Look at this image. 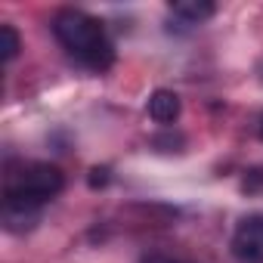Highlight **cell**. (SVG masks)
<instances>
[{
	"instance_id": "1",
	"label": "cell",
	"mask_w": 263,
	"mask_h": 263,
	"mask_svg": "<svg viewBox=\"0 0 263 263\" xmlns=\"http://www.w3.org/2000/svg\"><path fill=\"white\" fill-rule=\"evenodd\" d=\"M53 34L65 47L68 56H74L81 65H87L93 71H102L115 62V47H111L102 22L84 10H59L53 19Z\"/></svg>"
},
{
	"instance_id": "2",
	"label": "cell",
	"mask_w": 263,
	"mask_h": 263,
	"mask_svg": "<svg viewBox=\"0 0 263 263\" xmlns=\"http://www.w3.org/2000/svg\"><path fill=\"white\" fill-rule=\"evenodd\" d=\"M65 186V177L56 164L47 161H31L22 164L19 171H10L7 177V198H22L31 204H47L50 198H56Z\"/></svg>"
},
{
	"instance_id": "3",
	"label": "cell",
	"mask_w": 263,
	"mask_h": 263,
	"mask_svg": "<svg viewBox=\"0 0 263 263\" xmlns=\"http://www.w3.org/2000/svg\"><path fill=\"white\" fill-rule=\"evenodd\" d=\"M232 257L238 263H263V214H248L232 232Z\"/></svg>"
},
{
	"instance_id": "4",
	"label": "cell",
	"mask_w": 263,
	"mask_h": 263,
	"mask_svg": "<svg viewBox=\"0 0 263 263\" xmlns=\"http://www.w3.org/2000/svg\"><path fill=\"white\" fill-rule=\"evenodd\" d=\"M0 220L10 232H28L41 223V204L22 201V198H7L4 195V211H0Z\"/></svg>"
},
{
	"instance_id": "5",
	"label": "cell",
	"mask_w": 263,
	"mask_h": 263,
	"mask_svg": "<svg viewBox=\"0 0 263 263\" xmlns=\"http://www.w3.org/2000/svg\"><path fill=\"white\" fill-rule=\"evenodd\" d=\"M149 118L158 124H174L180 118V96L174 90H155L149 96Z\"/></svg>"
},
{
	"instance_id": "6",
	"label": "cell",
	"mask_w": 263,
	"mask_h": 263,
	"mask_svg": "<svg viewBox=\"0 0 263 263\" xmlns=\"http://www.w3.org/2000/svg\"><path fill=\"white\" fill-rule=\"evenodd\" d=\"M171 13L189 25H201L217 13V7L211 0H177V4H171Z\"/></svg>"
},
{
	"instance_id": "7",
	"label": "cell",
	"mask_w": 263,
	"mask_h": 263,
	"mask_svg": "<svg viewBox=\"0 0 263 263\" xmlns=\"http://www.w3.org/2000/svg\"><path fill=\"white\" fill-rule=\"evenodd\" d=\"M19 50H22L19 31H16L13 25H0V59H4V62H13Z\"/></svg>"
},
{
	"instance_id": "8",
	"label": "cell",
	"mask_w": 263,
	"mask_h": 263,
	"mask_svg": "<svg viewBox=\"0 0 263 263\" xmlns=\"http://www.w3.org/2000/svg\"><path fill=\"white\" fill-rule=\"evenodd\" d=\"M260 189H263V167L248 171V177H245V192H260Z\"/></svg>"
},
{
	"instance_id": "9",
	"label": "cell",
	"mask_w": 263,
	"mask_h": 263,
	"mask_svg": "<svg viewBox=\"0 0 263 263\" xmlns=\"http://www.w3.org/2000/svg\"><path fill=\"white\" fill-rule=\"evenodd\" d=\"M143 263H171V260H167V257H158V254H155V257H146Z\"/></svg>"
},
{
	"instance_id": "10",
	"label": "cell",
	"mask_w": 263,
	"mask_h": 263,
	"mask_svg": "<svg viewBox=\"0 0 263 263\" xmlns=\"http://www.w3.org/2000/svg\"><path fill=\"white\" fill-rule=\"evenodd\" d=\"M260 137H263V118H260Z\"/></svg>"
},
{
	"instance_id": "11",
	"label": "cell",
	"mask_w": 263,
	"mask_h": 263,
	"mask_svg": "<svg viewBox=\"0 0 263 263\" xmlns=\"http://www.w3.org/2000/svg\"><path fill=\"white\" fill-rule=\"evenodd\" d=\"M171 263H186V260H171Z\"/></svg>"
}]
</instances>
